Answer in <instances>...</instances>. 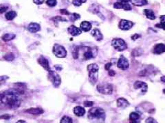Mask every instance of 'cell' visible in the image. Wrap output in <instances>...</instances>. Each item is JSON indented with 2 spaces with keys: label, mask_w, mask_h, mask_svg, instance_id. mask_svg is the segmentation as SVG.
<instances>
[{
  "label": "cell",
  "mask_w": 165,
  "mask_h": 123,
  "mask_svg": "<svg viewBox=\"0 0 165 123\" xmlns=\"http://www.w3.org/2000/svg\"><path fill=\"white\" fill-rule=\"evenodd\" d=\"M18 93L19 92L8 90L0 95V101L4 105L10 107H19L20 105V101L17 97Z\"/></svg>",
  "instance_id": "obj_1"
},
{
  "label": "cell",
  "mask_w": 165,
  "mask_h": 123,
  "mask_svg": "<svg viewBox=\"0 0 165 123\" xmlns=\"http://www.w3.org/2000/svg\"><path fill=\"white\" fill-rule=\"evenodd\" d=\"M88 118L94 123H103L105 120V112L102 108L94 107L88 112Z\"/></svg>",
  "instance_id": "obj_2"
},
{
  "label": "cell",
  "mask_w": 165,
  "mask_h": 123,
  "mask_svg": "<svg viewBox=\"0 0 165 123\" xmlns=\"http://www.w3.org/2000/svg\"><path fill=\"white\" fill-rule=\"evenodd\" d=\"M99 67L96 64H90L87 66V71L89 73V82L94 84L99 78Z\"/></svg>",
  "instance_id": "obj_3"
},
{
  "label": "cell",
  "mask_w": 165,
  "mask_h": 123,
  "mask_svg": "<svg viewBox=\"0 0 165 123\" xmlns=\"http://www.w3.org/2000/svg\"><path fill=\"white\" fill-rule=\"evenodd\" d=\"M78 49L80 52H82V54L80 55L79 56H81L82 58L85 59V60L94 58L96 55L94 54V51H96V49L94 50V48L83 46V47H78ZM79 56H78V57H79Z\"/></svg>",
  "instance_id": "obj_4"
},
{
  "label": "cell",
  "mask_w": 165,
  "mask_h": 123,
  "mask_svg": "<svg viewBox=\"0 0 165 123\" xmlns=\"http://www.w3.org/2000/svg\"><path fill=\"white\" fill-rule=\"evenodd\" d=\"M112 45L116 51H122L127 49V45L124 40L121 38H114L112 41Z\"/></svg>",
  "instance_id": "obj_5"
},
{
  "label": "cell",
  "mask_w": 165,
  "mask_h": 123,
  "mask_svg": "<svg viewBox=\"0 0 165 123\" xmlns=\"http://www.w3.org/2000/svg\"><path fill=\"white\" fill-rule=\"evenodd\" d=\"M97 90L103 95H112L113 87L109 84H101L97 86Z\"/></svg>",
  "instance_id": "obj_6"
},
{
  "label": "cell",
  "mask_w": 165,
  "mask_h": 123,
  "mask_svg": "<svg viewBox=\"0 0 165 123\" xmlns=\"http://www.w3.org/2000/svg\"><path fill=\"white\" fill-rule=\"evenodd\" d=\"M53 53L57 57H60V58H63L66 57L67 55V51L63 46L59 45H55L53 47L52 49Z\"/></svg>",
  "instance_id": "obj_7"
},
{
  "label": "cell",
  "mask_w": 165,
  "mask_h": 123,
  "mask_svg": "<svg viewBox=\"0 0 165 123\" xmlns=\"http://www.w3.org/2000/svg\"><path fill=\"white\" fill-rule=\"evenodd\" d=\"M48 77L49 79L52 83L53 84V85L55 87H59V86L61 84V80L60 76L57 73L54 72V71H49V74H48Z\"/></svg>",
  "instance_id": "obj_8"
},
{
  "label": "cell",
  "mask_w": 165,
  "mask_h": 123,
  "mask_svg": "<svg viewBox=\"0 0 165 123\" xmlns=\"http://www.w3.org/2000/svg\"><path fill=\"white\" fill-rule=\"evenodd\" d=\"M129 64L128 59L124 57L123 55H121L120 58H119L118 63H117V67L118 68L122 69V70H126L129 68Z\"/></svg>",
  "instance_id": "obj_9"
},
{
  "label": "cell",
  "mask_w": 165,
  "mask_h": 123,
  "mask_svg": "<svg viewBox=\"0 0 165 123\" xmlns=\"http://www.w3.org/2000/svg\"><path fill=\"white\" fill-rule=\"evenodd\" d=\"M134 26V23L131 21L128 20H124V19H122L119 23L118 27L120 30H129L131 29Z\"/></svg>",
  "instance_id": "obj_10"
},
{
  "label": "cell",
  "mask_w": 165,
  "mask_h": 123,
  "mask_svg": "<svg viewBox=\"0 0 165 123\" xmlns=\"http://www.w3.org/2000/svg\"><path fill=\"white\" fill-rule=\"evenodd\" d=\"M134 88H135V89H140V88H141L142 92H144V93L147 92V89H148L147 84L145 83V82H141V81H137V82H136L134 84Z\"/></svg>",
  "instance_id": "obj_11"
},
{
  "label": "cell",
  "mask_w": 165,
  "mask_h": 123,
  "mask_svg": "<svg viewBox=\"0 0 165 123\" xmlns=\"http://www.w3.org/2000/svg\"><path fill=\"white\" fill-rule=\"evenodd\" d=\"M165 52V45L164 44H157L153 49V53L154 54H162Z\"/></svg>",
  "instance_id": "obj_12"
},
{
  "label": "cell",
  "mask_w": 165,
  "mask_h": 123,
  "mask_svg": "<svg viewBox=\"0 0 165 123\" xmlns=\"http://www.w3.org/2000/svg\"><path fill=\"white\" fill-rule=\"evenodd\" d=\"M114 8L116 9H124V10H130L131 9V6L129 4V3H121L117 1L114 4Z\"/></svg>",
  "instance_id": "obj_13"
},
{
  "label": "cell",
  "mask_w": 165,
  "mask_h": 123,
  "mask_svg": "<svg viewBox=\"0 0 165 123\" xmlns=\"http://www.w3.org/2000/svg\"><path fill=\"white\" fill-rule=\"evenodd\" d=\"M68 31L69 34H70L71 35L73 36H78L82 33V30H80V29L78 28L77 27H76L74 26H71L70 27H69L68 29Z\"/></svg>",
  "instance_id": "obj_14"
},
{
  "label": "cell",
  "mask_w": 165,
  "mask_h": 123,
  "mask_svg": "<svg viewBox=\"0 0 165 123\" xmlns=\"http://www.w3.org/2000/svg\"><path fill=\"white\" fill-rule=\"evenodd\" d=\"M130 123H140L141 122V116L138 113L132 112L129 115Z\"/></svg>",
  "instance_id": "obj_15"
},
{
  "label": "cell",
  "mask_w": 165,
  "mask_h": 123,
  "mask_svg": "<svg viewBox=\"0 0 165 123\" xmlns=\"http://www.w3.org/2000/svg\"><path fill=\"white\" fill-rule=\"evenodd\" d=\"M38 62H39V64L41 65L42 67H43L45 70L50 71V65H49V62L47 59H45V57H40V58L38 59Z\"/></svg>",
  "instance_id": "obj_16"
},
{
  "label": "cell",
  "mask_w": 165,
  "mask_h": 123,
  "mask_svg": "<svg viewBox=\"0 0 165 123\" xmlns=\"http://www.w3.org/2000/svg\"><path fill=\"white\" fill-rule=\"evenodd\" d=\"M116 103L117 106L120 107V108H125L129 105V103L127 100L124 99V98H119L118 99H117Z\"/></svg>",
  "instance_id": "obj_17"
},
{
  "label": "cell",
  "mask_w": 165,
  "mask_h": 123,
  "mask_svg": "<svg viewBox=\"0 0 165 123\" xmlns=\"http://www.w3.org/2000/svg\"><path fill=\"white\" fill-rule=\"evenodd\" d=\"M91 35L93 37L97 40V41H100V40H102L103 38V34H101V31H100L99 29H96V28L94 29V30H92Z\"/></svg>",
  "instance_id": "obj_18"
},
{
  "label": "cell",
  "mask_w": 165,
  "mask_h": 123,
  "mask_svg": "<svg viewBox=\"0 0 165 123\" xmlns=\"http://www.w3.org/2000/svg\"><path fill=\"white\" fill-rule=\"evenodd\" d=\"M41 29V27L38 23H31L28 25V30L30 31V32L32 33H35V32H37L38 31L40 30Z\"/></svg>",
  "instance_id": "obj_19"
},
{
  "label": "cell",
  "mask_w": 165,
  "mask_h": 123,
  "mask_svg": "<svg viewBox=\"0 0 165 123\" xmlns=\"http://www.w3.org/2000/svg\"><path fill=\"white\" fill-rule=\"evenodd\" d=\"M74 113L77 116H82L85 114V110L81 106H76L74 108Z\"/></svg>",
  "instance_id": "obj_20"
},
{
  "label": "cell",
  "mask_w": 165,
  "mask_h": 123,
  "mask_svg": "<svg viewBox=\"0 0 165 123\" xmlns=\"http://www.w3.org/2000/svg\"><path fill=\"white\" fill-rule=\"evenodd\" d=\"M92 24L88 21H82L80 25V30L83 32H88L92 29Z\"/></svg>",
  "instance_id": "obj_21"
},
{
  "label": "cell",
  "mask_w": 165,
  "mask_h": 123,
  "mask_svg": "<svg viewBox=\"0 0 165 123\" xmlns=\"http://www.w3.org/2000/svg\"><path fill=\"white\" fill-rule=\"evenodd\" d=\"M144 12H145L146 17L149 19H151V20H155V15L154 14V12L153 10H151L145 9L144 10Z\"/></svg>",
  "instance_id": "obj_22"
},
{
  "label": "cell",
  "mask_w": 165,
  "mask_h": 123,
  "mask_svg": "<svg viewBox=\"0 0 165 123\" xmlns=\"http://www.w3.org/2000/svg\"><path fill=\"white\" fill-rule=\"evenodd\" d=\"M130 2L136 6H143L148 3L147 0H130Z\"/></svg>",
  "instance_id": "obj_23"
},
{
  "label": "cell",
  "mask_w": 165,
  "mask_h": 123,
  "mask_svg": "<svg viewBox=\"0 0 165 123\" xmlns=\"http://www.w3.org/2000/svg\"><path fill=\"white\" fill-rule=\"evenodd\" d=\"M27 112L30 113L31 114H34V115H39L41 114L43 112V109L40 108H30L27 110Z\"/></svg>",
  "instance_id": "obj_24"
},
{
  "label": "cell",
  "mask_w": 165,
  "mask_h": 123,
  "mask_svg": "<svg viewBox=\"0 0 165 123\" xmlns=\"http://www.w3.org/2000/svg\"><path fill=\"white\" fill-rule=\"evenodd\" d=\"M16 17H17V12H15V11H9V12L6 13L5 15L6 19L9 21L13 20V19H14Z\"/></svg>",
  "instance_id": "obj_25"
},
{
  "label": "cell",
  "mask_w": 165,
  "mask_h": 123,
  "mask_svg": "<svg viewBox=\"0 0 165 123\" xmlns=\"http://www.w3.org/2000/svg\"><path fill=\"white\" fill-rule=\"evenodd\" d=\"M155 27L165 30V15H162L160 17V23L159 24L155 25Z\"/></svg>",
  "instance_id": "obj_26"
},
{
  "label": "cell",
  "mask_w": 165,
  "mask_h": 123,
  "mask_svg": "<svg viewBox=\"0 0 165 123\" xmlns=\"http://www.w3.org/2000/svg\"><path fill=\"white\" fill-rule=\"evenodd\" d=\"M15 38V34H4L2 36V40H4V41H10V40L14 39Z\"/></svg>",
  "instance_id": "obj_27"
},
{
  "label": "cell",
  "mask_w": 165,
  "mask_h": 123,
  "mask_svg": "<svg viewBox=\"0 0 165 123\" xmlns=\"http://www.w3.org/2000/svg\"><path fill=\"white\" fill-rule=\"evenodd\" d=\"M60 123H72V119L69 116H63Z\"/></svg>",
  "instance_id": "obj_28"
},
{
  "label": "cell",
  "mask_w": 165,
  "mask_h": 123,
  "mask_svg": "<svg viewBox=\"0 0 165 123\" xmlns=\"http://www.w3.org/2000/svg\"><path fill=\"white\" fill-rule=\"evenodd\" d=\"M86 1H87V0H72V3L75 6L78 7L80 6L82 3L86 2Z\"/></svg>",
  "instance_id": "obj_29"
},
{
  "label": "cell",
  "mask_w": 165,
  "mask_h": 123,
  "mask_svg": "<svg viewBox=\"0 0 165 123\" xmlns=\"http://www.w3.org/2000/svg\"><path fill=\"white\" fill-rule=\"evenodd\" d=\"M57 0H47L46 3L50 7H54L57 5Z\"/></svg>",
  "instance_id": "obj_30"
},
{
  "label": "cell",
  "mask_w": 165,
  "mask_h": 123,
  "mask_svg": "<svg viewBox=\"0 0 165 123\" xmlns=\"http://www.w3.org/2000/svg\"><path fill=\"white\" fill-rule=\"evenodd\" d=\"M80 19V15L78 14H76V13H73L71 16L70 20L72 21H74L78 20V19Z\"/></svg>",
  "instance_id": "obj_31"
},
{
  "label": "cell",
  "mask_w": 165,
  "mask_h": 123,
  "mask_svg": "<svg viewBox=\"0 0 165 123\" xmlns=\"http://www.w3.org/2000/svg\"><path fill=\"white\" fill-rule=\"evenodd\" d=\"M145 123H158V122L154 118H153L152 117H149L146 120Z\"/></svg>",
  "instance_id": "obj_32"
},
{
  "label": "cell",
  "mask_w": 165,
  "mask_h": 123,
  "mask_svg": "<svg viewBox=\"0 0 165 123\" xmlns=\"http://www.w3.org/2000/svg\"><path fill=\"white\" fill-rule=\"evenodd\" d=\"M4 58L6 59L8 61H10V60H13V59H14V55L13 54H11V53H9L8 55H6V56L4 57Z\"/></svg>",
  "instance_id": "obj_33"
},
{
  "label": "cell",
  "mask_w": 165,
  "mask_h": 123,
  "mask_svg": "<svg viewBox=\"0 0 165 123\" xmlns=\"http://www.w3.org/2000/svg\"><path fill=\"white\" fill-rule=\"evenodd\" d=\"M94 105V102L92 101H85L84 102V105H85V107H92V105Z\"/></svg>",
  "instance_id": "obj_34"
},
{
  "label": "cell",
  "mask_w": 165,
  "mask_h": 123,
  "mask_svg": "<svg viewBox=\"0 0 165 123\" xmlns=\"http://www.w3.org/2000/svg\"><path fill=\"white\" fill-rule=\"evenodd\" d=\"M8 7L3 6H0V13H3L7 10Z\"/></svg>",
  "instance_id": "obj_35"
},
{
  "label": "cell",
  "mask_w": 165,
  "mask_h": 123,
  "mask_svg": "<svg viewBox=\"0 0 165 123\" xmlns=\"http://www.w3.org/2000/svg\"><path fill=\"white\" fill-rule=\"evenodd\" d=\"M60 12L61 13V14H63V15H70V13L69 12L68 10H66V9H61V10H60Z\"/></svg>",
  "instance_id": "obj_36"
},
{
  "label": "cell",
  "mask_w": 165,
  "mask_h": 123,
  "mask_svg": "<svg viewBox=\"0 0 165 123\" xmlns=\"http://www.w3.org/2000/svg\"><path fill=\"white\" fill-rule=\"evenodd\" d=\"M44 1H45V0H33L34 3L37 5H40L41 4V3H43L44 2Z\"/></svg>",
  "instance_id": "obj_37"
},
{
  "label": "cell",
  "mask_w": 165,
  "mask_h": 123,
  "mask_svg": "<svg viewBox=\"0 0 165 123\" xmlns=\"http://www.w3.org/2000/svg\"><path fill=\"white\" fill-rule=\"evenodd\" d=\"M140 37H141V36L138 35V34H135L131 36V39L134 40H137L138 38H139Z\"/></svg>",
  "instance_id": "obj_38"
},
{
  "label": "cell",
  "mask_w": 165,
  "mask_h": 123,
  "mask_svg": "<svg viewBox=\"0 0 165 123\" xmlns=\"http://www.w3.org/2000/svg\"><path fill=\"white\" fill-rule=\"evenodd\" d=\"M55 20H59V21H66V19H63V17H55Z\"/></svg>",
  "instance_id": "obj_39"
},
{
  "label": "cell",
  "mask_w": 165,
  "mask_h": 123,
  "mask_svg": "<svg viewBox=\"0 0 165 123\" xmlns=\"http://www.w3.org/2000/svg\"><path fill=\"white\" fill-rule=\"evenodd\" d=\"M111 66H112V63H110V62L107 63V64L105 65V69H106V70H109V69H110Z\"/></svg>",
  "instance_id": "obj_40"
},
{
  "label": "cell",
  "mask_w": 165,
  "mask_h": 123,
  "mask_svg": "<svg viewBox=\"0 0 165 123\" xmlns=\"http://www.w3.org/2000/svg\"><path fill=\"white\" fill-rule=\"evenodd\" d=\"M115 74H116V73H115L114 70H109V75L110 76H114Z\"/></svg>",
  "instance_id": "obj_41"
},
{
  "label": "cell",
  "mask_w": 165,
  "mask_h": 123,
  "mask_svg": "<svg viewBox=\"0 0 165 123\" xmlns=\"http://www.w3.org/2000/svg\"><path fill=\"white\" fill-rule=\"evenodd\" d=\"M118 2H121V3H129L130 1V0H117Z\"/></svg>",
  "instance_id": "obj_42"
},
{
  "label": "cell",
  "mask_w": 165,
  "mask_h": 123,
  "mask_svg": "<svg viewBox=\"0 0 165 123\" xmlns=\"http://www.w3.org/2000/svg\"><path fill=\"white\" fill-rule=\"evenodd\" d=\"M161 81H162V82H164L165 83V77L164 76H163L161 77Z\"/></svg>",
  "instance_id": "obj_43"
},
{
  "label": "cell",
  "mask_w": 165,
  "mask_h": 123,
  "mask_svg": "<svg viewBox=\"0 0 165 123\" xmlns=\"http://www.w3.org/2000/svg\"><path fill=\"white\" fill-rule=\"evenodd\" d=\"M17 123H26L24 120H19Z\"/></svg>",
  "instance_id": "obj_44"
},
{
  "label": "cell",
  "mask_w": 165,
  "mask_h": 123,
  "mask_svg": "<svg viewBox=\"0 0 165 123\" xmlns=\"http://www.w3.org/2000/svg\"><path fill=\"white\" fill-rule=\"evenodd\" d=\"M163 92H164V93H165V90H163Z\"/></svg>",
  "instance_id": "obj_45"
}]
</instances>
